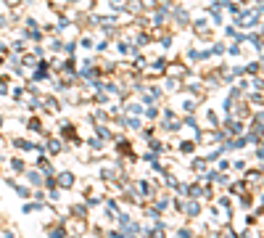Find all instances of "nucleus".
<instances>
[{
    "mask_svg": "<svg viewBox=\"0 0 264 238\" xmlns=\"http://www.w3.org/2000/svg\"><path fill=\"white\" fill-rule=\"evenodd\" d=\"M72 183H74V180H72V175H69V172H63V175H61V185H63V188H69Z\"/></svg>",
    "mask_w": 264,
    "mask_h": 238,
    "instance_id": "f257e3e1",
    "label": "nucleus"
}]
</instances>
